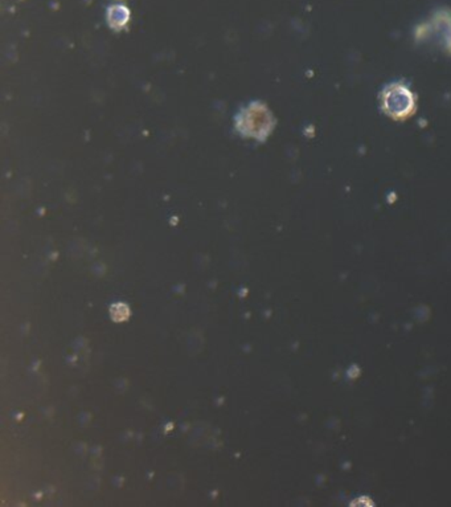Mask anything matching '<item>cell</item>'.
I'll list each match as a JSON object with an SVG mask.
<instances>
[{"instance_id": "obj_1", "label": "cell", "mask_w": 451, "mask_h": 507, "mask_svg": "<svg viewBox=\"0 0 451 507\" xmlns=\"http://www.w3.org/2000/svg\"><path fill=\"white\" fill-rule=\"evenodd\" d=\"M380 108L392 120H408L417 111L415 93L401 81L388 83L380 93Z\"/></svg>"}, {"instance_id": "obj_2", "label": "cell", "mask_w": 451, "mask_h": 507, "mask_svg": "<svg viewBox=\"0 0 451 507\" xmlns=\"http://www.w3.org/2000/svg\"><path fill=\"white\" fill-rule=\"evenodd\" d=\"M432 35L451 52V12H440L432 20Z\"/></svg>"}]
</instances>
